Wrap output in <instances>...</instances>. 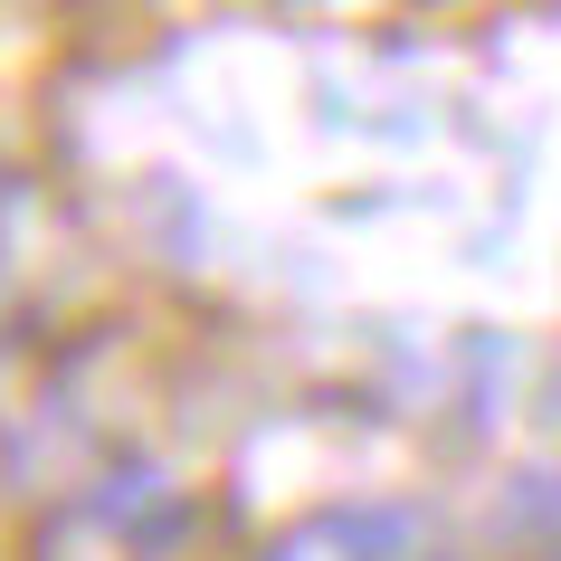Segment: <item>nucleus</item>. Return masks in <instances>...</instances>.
Instances as JSON below:
<instances>
[{
	"instance_id": "obj_1",
	"label": "nucleus",
	"mask_w": 561,
	"mask_h": 561,
	"mask_svg": "<svg viewBox=\"0 0 561 561\" xmlns=\"http://www.w3.org/2000/svg\"><path fill=\"white\" fill-rule=\"evenodd\" d=\"M276 561H324V552H314V542H286V552H276Z\"/></svg>"
}]
</instances>
